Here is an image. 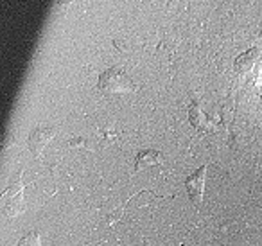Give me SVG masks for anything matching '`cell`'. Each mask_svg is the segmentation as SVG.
Masks as SVG:
<instances>
[{"mask_svg":"<svg viewBox=\"0 0 262 246\" xmlns=\"http://www.w3.org/2000/svg\"><path fill=\"white\" fill-rule=\"evenodd\" d=\"M99 88L106 94H115V92H129L133 90V81L120 70H106L99 77Z\"/></svg>","mask_w":262,"mask_h":246,"instance_id":"1","label":"cell"},{"mask_svg":"<svg viewBox=\"0 0 262 246\" xmlns=\"http://www.w3.org/2000/svg\"><path fill=\"white\" fill-rule=\"evenodd\" d=\"M162 162V156L158 151H153V149H147V151L139 153L137 156V163H135V169L140 171L142 167L146 166H155V163H160Z\"/></svg>","mask_w":262,"mask_h":246,"instance_id":"4","label":"cell"},{"mask_svg":"<svg viewBox=\"0 0 262 246\" xmlns=\"http://www.w3.org/2000/svg\"><path fill=\"white\" fill-rule=\"evenodd\" d=\"M205 174H207V166L200 167L194 174H190L185 180V187L189 191V196L192 199L194 205H201V199H203V189H205Z\"/></svg>","mask_w":262,"mask_h":246,"instance_id":"2","label":"cell"},{"mask_svg":"<svg viewBox=\"0 0 262 246\" xmlns=\"http://www.w3.org/2000/svg\"><path fill=\"white\" fill-rule=\"evenodd\" d=\"M52 135H54V131H52V130H36V131H34V133L29 137L31 151H33L36 156H40L41 149H43V146L51 140Z\"/></svg>","mask_w":262,"mask_h":246,"instance_id":"3","label":"cell"}]
</instances>
